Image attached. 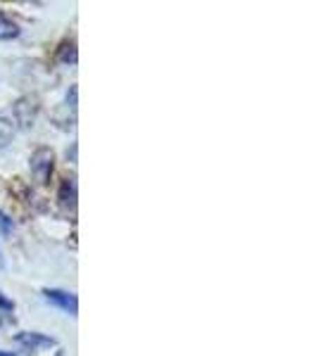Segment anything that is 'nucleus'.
<instances>
[{"mask_svg":"<svg viewBox=\"0 0 316 356\" xmlns=\"http://www.w3.org/2000/svg\"><path fill=\"white\" fill-rule=\"evenodd\" d=\"M0 307H3V309H8V312H10V309H13V302H10V300H5V297H0Z\"/></svg>","mask_w":316,"mask_h":356,"instance_id":"obj_7","label":"nucleus"},{"mask_svg":"<svg viewBox=\"0 0 316 356\" xmlns=\"http://www.w3.org/2000/svg\"><path fill=\"white\" fill-rule=\"evenodd\" d=\"M10 231H13V219H10V216H5L3 211H0V233L8 235Z\"/></svg>","mask_w":316,"mask_h":356,"instance_id":"obj_6","label":"nucleus"},{"mask_svg":"<svg viewBox=\"0 0 316 356\" xmlns=\"http://www.w3.org/2000/svg\"><path fill=\"white\" fill-rule=\"evenodd\" d=\"M0 356H17V354H5V352H0Z\"/></svg>","mask_w":316,"mask_h":356,"instance_id":"obj_8","label":"nucleus"},{"mask_svg":"<svg viewBox=\"0 0 316 356\" xmlns=\"http://www.w3.org/2000/svg\"><path fill=\"white\" fill-rule=\"evenodd\" d=\"M50 171H53V152H50L48 147H41V150H36L31 157V174L41 183H45Z\"/></svg>","mask_w":316,"mask_h":356,"instance_id":"obj_1","label":"nucleus"},{"mask_svg":"<svg viewBox=\"0 0 316 356\" xmlns=\"http://www.w3.org/2000/svg\"><path fill=\"white\" fill-rule=\"evenodd\" d=\"M3 264H5V261H3V254H0V268H3Z\"/></svg>","mask_w":316,"mask_h":356,"instance_id":"obj_9","label":"nucleus"},{"mask_svg":"<svg viewBox=\"0 0 316 356\" xmlns=\"http://www.w3.org/2000/svg\"><path fill=\"white\" fill-rule=\"evenodd\" d=\"M43 295H45V300L53 302L55 307H60L62 312H67V314L77 316V312H79L77 295H72V292H65V290H45Z\"/></svg>","mask_w":316,"mask_h":356,"instance_id":"obj_2","label":"nucleus"},{"mask_svg":"<svg viewBox=\"0 0 316 356\" xmlns=\"http://www.w3.org/2000/svg\"><path fill=\"white\" fill-rule=\"evenodd\" d=\"M17 36H19L17 22L5 13H0V41H8V38H17Z\"/></svg>","mask_w":316,"mask_h":356,"instance_id":"obj_4","label":"nucleus"},{"mask_svg":"<svg viewBox=\"0 0 316 356\" xmlns=\"http://www.w3.org/2000/svg\"><path fill=\"white\" fill-rule=\"evenodd\" d=\"M17 342L26 344V347H53L55 340L53 337H45L41 332H22V335H17Z\"/></svg>","mask_w":316,"mask_h":356,"instance_id":"obj_3","label":"nucleus"},{"mask_svg":"<svg viewBox=\"0 0 316 356\" xmlns=\"http://www.w3.org/2000/svg\"><path fill=\"white\" fill-rule=\"evenodd\" d=\"M15 138V119H10L8 114H0V147L10 145Z\"/></svg>","mask_w":316,"mask_h":356,"instance_id":"obj_5","label":"nucleus"}]
</instances>
